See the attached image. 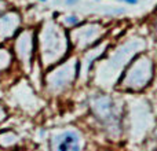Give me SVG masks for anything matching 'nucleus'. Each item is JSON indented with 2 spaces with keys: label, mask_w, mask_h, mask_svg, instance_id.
Listing matches in <instances>:
<instances>
[{
  "label": "nucleus",
  "mask_w": 157,
  "mask_h": 151,
  "mask_svg": "<svg viewBox=\"0 0 157 151\" xmlns=\"http://www.w3.org/2000/svg\"><path fill=\"white\" fill-rule=\"evenodd\" d=\"M94 118L109 138L119 139L123 133V109L116 99L109 95H97L91 100Z\"/></svg>",
  "instance_id": "f257e3e1"
},
{
  "label": "nucleus",
  "mask_w": 157,
  "mask_h": 151,
  "mask_svg": "<svg viewBox=\"0 0 157 151\" xmlns=\"http://www.w3.org/2000/svg\"><path fill=\"white\" fill-rule=\"evenodd\" d=\"M39 40L41 61L46 66L59 62L69 50V35L55 22L44 24Z\"/></svg>",
  "instance_id": "f03ea898"
},
{
  "label": "nucleus",
  "mask_w": 157,
  "mask_h": 151,
  "mask_svg": "<svg viewBox=\"0 0 157 151\" xmlns=\"http://www.w3.org/2000/svg\"><path fill=\"white\" fill-rule=\"evenodd\" d=\"M145 46L146 43L141 39H135V40L132 39V40L125 41L113 52V55H110V58L105 63L99 65L98 74H101L102 78H108L110 81V77L119 76L121 69H124L128 65V62L135 55H138Z\"/></svg>",
  "instance_id": "7ed1b4c3"
},
{
  "label": "nucleus",
  "mask_w": 157,
  "mask_h": 151,
  "mask_svg": "<svg viewBox=\"0 0 157 151\" xmlns=\"http://www.w3.org/2000/svg\"><path fill=\"white\" fill-rule=\"evenodd\" d=\"M153 70L155 66L152 59L146 55H139L128 66L120 80V84L123 88L130 91H142L153 80Z\"/></svg>",
  "instance_id": "20e7f679"
},
{
  "label": "nucleus",
  "mask_w": 157,
  "mask_h": 151,
  "mask_svg": "<svg viewBox=\"0 0 157 151\" xmlns=\"http://www.w3.org/2000/svg\"><path fill=\"white\" fill-rule=\"evenodd\" d=\"M80 73V62L77 59H69L65 63L57 66L52 72H50L46 77L47 91L52 95H58L66 91Z\"/></svg>",
  "instance_id": "39448f33"
},
{
  "label": "nucleus",
  "mask_w": 157,
  "mask_h": 151,
  "mask_svg": "<svg viewBox=\"0 0 157 151\" xmlns=\"http://www.w3.org/2000/svg\"><path fill=\"white\" fill-rule=\"evenodd\" d=\"M102 33H103V28L99 24H87L69 33V40L77 48L87 51L94 44H97L98 39L102 36Z\"/></svg>",
  "instance_id": "423d86ee"
},
{
  "label": "nucleus",
  "mask_w": 157,
  "mask_h": 151,
  "mask_svg": "<svg viewBox=\"0 0 157 151\" xmlns=\"http://www.w3.org/2000/svg\"><path fill=\"white\" fill-rule=\"evenodd\" d=\"M14 51L25 69H29L35 55V33L32 30H24L19 33L14 43Z\"/></svg>",
  "instance_id": "0eeeda50"
},
{
  "label": "nucleus",
  "mask_w": 157,
  "mask_h": 151,
  "mask_svg": "<svg viewBox=\"0 0 157 151\" xmlns=\"http://www.w3.org/2000/svg\"><path fill=\"white\" fill-rule=\"evenodd\" d=\"M83 144V136L78 131L66 129L51 139V151H81Z\"/></svg>",
  "instance_id": "6e6552de"
},
{
  "label": "nucleus",
  "mask_w": 157,
  "mask_h": 151,
  "mask_svg": "<svg viewBox=\"0 0 157 151\" xmlns=\"http://www.w3.org/2000/svg\"><path fill=\"white\" fill-rule=\"evenodd\" d=\"M21 25V18L15 11H7L4 14H0V39L6 40L10 39L18 32V28Z\"/></svg>",
  "instance_id": "1a4fd4ad"
},
{
  "label": "nucleus",
  "mask_w": 157,
  "mask_h": 151,
  "mask_svg": "<svg viewBox=\"0 0 157 151\" xmlns=\"http://www.w3.org/2000/svg\"><path fill=\"white\" fill-rule=\"evenodd\" d=\"M108 48V43H102V44H97L95 47H91L86 51L83 57V61L80 62V73L83 74H88L91 72L92 66H94L95 61L98 58H101V55L106 51Z\"/></svg>",
  "instance_id": "9d476101"
},
{
  "label": "nucleus",
  "mask_w": 157,
  "mask_h": 151,
  "mask_svg": "<svg viewBox=\"0 0 157 151\" xmlns=\"http://www.w3.org/2000/svg\"><path fill=\"white\" fill-rule=\"evenodd\" d=\"M19 142V138L17 133H14L13 131H4V132L0 133V146L2 147H10L15 146L17 143Z\"/></svg>",
  "instance_id": "9b49d317"
},
{
  "label": "nucleus",
  "mask_w": 157,
  "mask_h": 151,
  "mask_svg": "<svg viewBox=\"0 0 157 151\" xmlns=\"http://www.w3.org/2000/svg\"><path fill=\"white\" fill-rule=\"evenodd\" d=\"M11 54L7 51V50L2 48L0 50V72H3L4 69H7L11 63Z\"/></svg>",
  "instance_id": "f8f14e48"
},
{
  "label": "nucleus",
  "mask_w": 157,
  "mask_h": 151,
  "mask_svg": "<svg viewBox=\"0 0 157 151\" xmlns=\"http://www.w3.org/2000/svg\"><path fill=\"white\" fill-rule=\"evenodd\" d=\"M63 24L69 28H73V26H77V25L81 24V18L78 15H65L63 17Z\"/></svg>",
  "instance_id": "ddd939ff"
},
{
  "label": "nucleus",
  "mask_w": 157,
  "mask_h": 151,
  "mask_svg": "<svg viewBox=\"0 0 157 151\" xmlns=\"http://www.w3.org/2000/svg\"><path fill=\"white\" fill-rule=\"evenodd\" d=\"M119 2L124 3V4H128V6H135L139 3V0H119Z\"/></svg>",
  "instance_id": "4468645a"
},
{
  "label": "nucleus",
  "mask_w": 157,
  "mask_h": 151,
  "mask_svg": "<svg viewBox=\"0 0 157 151\" xmlns=\"http://www.w3.org/2000/svg\"><path fill=\"white\" fill-rule=\"evenodd\" d=\"M6 116H7V114H6V110L2 107V106H0V124H2V122L6 120Z\"/></svg>",
  "instance_id": "2eb2a0df"
},
{
  "label": "nucleus",
  "mask_w": 157,
  "mask_h": 151,
  "mask_svg": "<svg viewBox=\"0 0 157 151\" xmlns=\"http://www.w3.org/2000/svg\"><path fill=\"white\" fill-rule=\"evenodd\" d=\"M76 3H78V0H65V4L66 6H75Z\"/></svg>",
  "instance_id": "dca6fc26"
},
{
  "label": "nucleus",
  "mask_w": 157,
  "mask_h": 151,
  "mask_svg": "<svg viewBox=\"0 0 157 151\" xmlns=\"http://www.w3.org/2000/svg\"><path fill=\"white\" fill-rule=\"evenodd\" d=\"M37 2H41V3H46L47 0H37Z\"/></svg>",
  "instance_id": "f3484780"
},
{
  "label": "nucleus",
  "mask_w": 157,
  "mask_h": 151,
  "mask_svg": "<svg viewBox=\"0 0 157 151\" xmlns=\"http://www.w3.org/2000/svg\"><path fill=\"white\" fill-rule=\"evenodd\" d=\"M156 28H157V25H156Z\"/></svg>",
  "instance_id": "a211bd4d"
}]
</instances>
